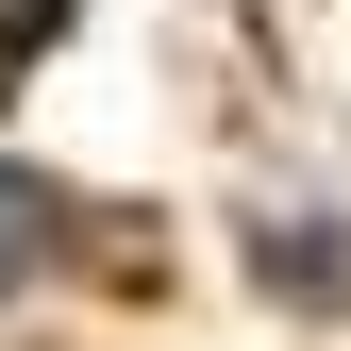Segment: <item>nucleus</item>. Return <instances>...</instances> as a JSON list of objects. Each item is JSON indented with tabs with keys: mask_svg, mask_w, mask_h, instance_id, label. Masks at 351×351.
<instances>
[{
	"mask_svg": "<svg viewBox=\"0 0 351 351\" xmlns=\"http://www.w3.org/2000/svg\"><path fill=\"white\" fill-rule=\"evenodd\" d=\"M51 268H67V201L34 167H0V285H51Z\"/></svg>",
	"mask_w": 351,
	"mask_h": 351,
	"instance_id": "obj_1",
	"label": "nucleus"
}]
</instances>
